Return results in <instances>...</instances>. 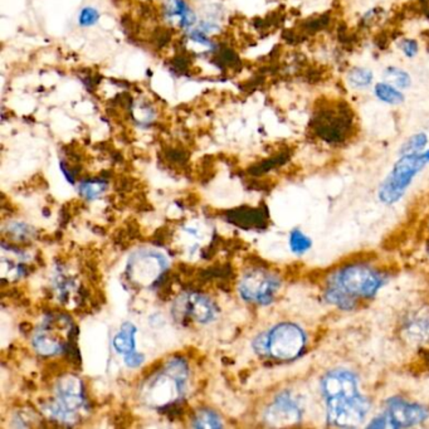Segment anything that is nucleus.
<instances>
[{"label":"nucleus","instance_id":"obj_8","mask_svg":"<svg viewBox=\"0 0 429 429\" xmlns=\"http://www.w3.org/2000/svg\"><path fill=\"white\" fill-rule=\"evenodd\" d=\"M279 289V279L266 269H252L239 284V291L244 300L258 305H269L274 301Z\"/></svg>","mask_w":429,"mask_h":429},{"label":"nucleus","instance_id":"obj_10","mask_svg":"<svg viewBox=\"0 0 429 429\" xmlns=\"http://www.w3.org/2000/svg\"><path fill=\"white\" fill-rule=\"evenodd\" d=\"M167 269V261L159 253L141 251L135 253L129 262L130 279L141 286H149Z\"/></svg>","mask_w":429,"mask_h":429},{"label":"nucleus","instance_id":"obj_21","mask_svg":"<svg viewBox=\"0 0 429 429\" xmlns=\"http://www.w3.org/2000/svg\"><path fill=\"white\" fill-rule=\"evenodd\" d=\"M194 427L197 428H220L222 422L220 418L213 410L203 409L200 410L194 419Z\"/></svg>","mask_w":429,"mask_h":429},{"label":"nucleus","instance_id":"obj_4","mask_svg":"<svg viewBox=\"0 0 429 429\" xmlns=\"http://www.w3.org/2000/svg\"><path fill=\"white\" fill-rule=\"evenodd\" d=\"M306 346L304 330L291 322L274 326L266 338H262L263 351L274 359L292 360L299 358Z\"/></svg>","mask_w":429,"mask_h":429},{"label":"nucleus","instance_id":"obj_20","mask_svg":"<svg viewBox=\"0 0 429 429\" xmlns=\"http://www.w3.org/2000/svg\"><path fill=\"white\" fill-rule=\"evenodd\" d=\"M428 136L425 133H417V134L412 135L410 138H408L403 143L399 154L405 155V154L422 153V151L425 150V148L428 145Z\"/></svg>","mask_w":429,"mask_h":429},{"label":"nucleus","instance_id":"obj_16","mask_svg":"<svg viewBox=\"0 0 429 429\" xmlns=\"http://www.w3.org/2000/svg\"><path fill=\"white\" fill-rule=\"evenodd\" d=\"M374 96L378 101L383 102L389 106H399L405 101V95L400 88L392 85L388 81H381L374 85Z\"/></svg>","mask_w":429,"mask_h":429},{"label":"nucleus","instance_id":"obj_14","mask_svg":"<svg viewBox=\"0 0 429 429\" xmlns=\"http://www.w3.org/2000/svg\"><path fill=\"white\" fill-rule=\"evenodd\" d=\"M162 13L167 22L175 27L188 28L195 22V14L184 0H167Z\"/></svg>","mask_w":429,"mask_h":429},{"label":"nucleus","instance_id":"obj_24","mask_svg":"<svg viewBox=\"0 0 429 429\" xmlns=\"http://www.w3.org/2000/svg\"><path fill=\"white\" fill-rule=\"evenodd\" d=\"M399 49L405 58H414L419 53V43L414 38H403L399 41Z\"/></svg>","mask_w":429,"mask_h":429},{"label":"nucleus","instance_id":"obj_26","mask_svg":"<svg viewBox=\"0 0 429 429\" xmlns=\"http://www.w3.org/2000/svg\"><path fill=\"white\" fill-rule=\"evenodd\" d=\"M9 232H11V234L16 237V239H26L27 237L32 234L31 228L24 226V224H21V223H13V224H11Z\"/></svg>","mask_w":429,"mask_h":429},{"label":"nucleus","instance_id":"obj_2","mask_svg":"<svg viewBox=\"0 0 429 429\" xmlns=\"http://www.w3.org/2000/svg\"><path fill=\"white\" fill-rule=\"evenodd\" d=\"M384 284V277L376 269L363 263L348 264L329 279L326 301L341 310L354 309L358 300L371 299Z\"/></svg>","mask_w":429,"mask_h":429},{"label":"nucleus","instance_id":"obj_15","mask_svg":"<svg viewBox=\"0 0 429 429\" xmlns=\"http://www.w3.org/2000/svg\"><path fill=\"white\" fill-rule=\"evenodd\" d=\"M231 220L246 228H263L267 223V214L262 210H237L232 213Z\"/></svg>","mask_w":429,"mask_h":429},{"label":"nucleus","instance_id":"obj_3","mask_svg":"<svg viewBox=\"0 0 429 429\" xmlns=\"http://www.w3.org/2000/svg\"><path fill=\"white\" fill-rule=\"evenodd\" d=\"M427 165H429V149L422 153L400 155L384 182H381L378 192L379 199L388 205L397 203L405 194L414 177Z\"/></svg>","mask_w":429,"mask_h":429},{"label":"nucleus","instance_id":"obj_18","mask_svg":"<svg viewBox=\"0 0 429 429\" xmlns=\"http://www.w3.org/2000/svg\"><path fill=\"white\" fill-rule=\"evenodd\" d=\"M135 334H136V329L134 325L130 322H125L121 326L120 333L113 338V348L121 354L133 353L135 351Z\"/></svg>","mask_w":429,"mask_h":429},{"label":"nucleus","instance_id":"obj_7","mask_svg":"<svg viewBox=\"0 0 429 429\" xmlns=\"http://www.w3.org/2000/svg\"><path fill=\"white\" fill-rule=\"evenodd\" d=\"M187 376H179L167 365L165 371L153 378L144 391V400L155 408L167 407L182 397V383Z\"/></svg>","mask_w":429,"mask_h":429},{"label":"nucleus","instance_id":"obj_27","mask_svg":"<svg viewBox=\"0 0 429 429\" xmlns=\"http://www.w3.org/2000/svg\"><path fill=\"white\" fill-rule=\"evenodd\" d=\"M143 363H144V356L135 351L126 354V358H125V364L128 365L129 368H138Z\"/></svg>","mask_w":429,"mask_h":429},{"label":"nucleus","instance_id":"obj_22","mask_svg":"<svg viewBox=\"0 0 429 429\" xmlns=\"http://www.w3.org/2000/svg\"><path fill=\"white\" fill-rule=\"evenodd\" d=\"M105 190H106V182L103 180L92 179L80 184V194L87 199L98 198Z\"/></svg>","mask_w":429,"mask_h":429},{"label":"nucleus","instance_id":"obj_25","mask_svg":"<svg viewBox=\"0 0 429 429\" xmlns=\"http://www.w3.org/2000/svg\"><path fill=\"white\" fill-rule=\"evenodd\" d=\"M100 18V13L95 9V8H83L80 13V24L83 27H91L95 26L97 21Z\"/></svg>","mask_w":429,"mask_h":429},{"label":"nucleus","instance_id":"obj_13","mask_svg":"<svg viewBox=\"0 0 429 429\" xmlns=\"http://www.w3.org/2000/svg\"><path fill=\"white\" fill-rule=\"evenodd\" d=\"M404 338L410 343H424L429 341V309L422 307L408 315L402 328Z\"/></svg>","mask_w":429,"mask_h":429},{"label":"nucleus","instance_id":"obj_6","mask_svg":"<svg viewBox=\"0 0 429 429\" xmlns=\"http://www.w3.org/2000/svg\"><path fill=\"white\" fill-rule=\"evenodd\" d=\"M57 397L47 407L48 413L57 420L73 422L76 414L83 405V392L80 379L67 376L62 378L56 388Z\"/></svg>","mask_w":429,"mask_h":429},{"label":"nucleus","instance_id":"obj_11","mask_svg":"<svg viewBox=\"0 0 429 429\" xmlns=\"http://www.w3.org/2000/svg\"><path fill=\"white\" fill-rule=\"evenodd\" d=\"M174 315L179 320L189 316L195 321L208 324L217 316V307L207 296L190 294L182 296L175 301Z\"/></svg>","mask_w":429,"mask_h":429},{"label":"nucleus","instance_id":"obj_23","mask_svg":"<svg viewBox=\"0 0 429 429\" xmlns=\"http://www.w3.org/2000/svg\"><path fill=\"white\" fill-rule=\"evenodd\" d=\"M311 239L299 229H295L291 233L290 247L292 252L296 253V254H302V253L307 252L311 248Z\"/></svg>","mask_w":429,"mask_h":429},{"label":"nucleus","instance_id":"obj_17","mask_svg":"<svg viewBox=\"0 0 429 429\" xmlns=\"http://www.w3.org/2000/svg\"><path fill=\"white\" fill-rule=\"evenodd\" d=\"M348 85L354 90H366L374 82V73L371 68L363 66H355L346 73Z\"/></svg>","mask_w":429,"mask_h":429},{"label":"nucleus","instance_id":"obj_5","mask_svg":"<svg viewBox=\"0 0 429 429\" xmlns=\"http://www.w3.org/2000/svg\"><path fill=\"white\" fill-rule=\"evenodd\" d=\"M427 408L417 403L408 402L403 398H389L386 400V409L383 413L373 419L369 424L371 428H400L412 427L422 423L428 418Z\"/></svg>","mask_w":429,"mask_h":429},{"label":"nucleus","instance_id":"obj_12","mask_svg":"<svg viewBox=\"0 0 429 429\" xmlns=\"http://www.w3.org/2000/svg\"><path fill=\"white\" fill-rule=\"evenodd\" d=\"M302 408L289 392L279 394L266 412V420L274 427H286L300 422Z\"/></svg>","mask_w":429,"mask_h":429},{"label":"nucleus","instance_id":"obj_9","mask_svg":"<svg viewBox=\"0 0 429 429\" xmlns=\"http://www.w3.org/2000/svg\"><path fill=\"white\" fill-rule=\"evenodd\" d=\"M71 331V322L63 317H51L38 329L33 345L42 355L58 354L65 348L66 336Z\"/></svg>","mask_w":429,"mask_h":429},{"label":"nucleus","instance_id":"obj_19","mask_svg":"<svg viewBox=\"0 0 429 429\" xmlns=\"http://www.w3.org/2000/svg\"><path fill=\"white\" fill-rule=\"evenodd\" d=\"M384 78L388 82H391L394 86H397L400 90H408L412 86V76L409 75L408 71L398 66H388L384 70Z\"/></svg>","mask_w":429,"mask_h":429},{"label":"nucleus","instance_id":"obj_1","mask_svg":"<svg viewBox=\"0 0 429 429\" xmlns=\"http://www.w3.org/2000/svg\"><path fill=\"white\" fill-rule=\"evenodd\" d=\"M321 392L330 425L354 428L364 422L371 404L359 392L356 376L346 369H334L322 378Z\"/></svg>","mask_w":429,"mask_h":429}]
</instances>
